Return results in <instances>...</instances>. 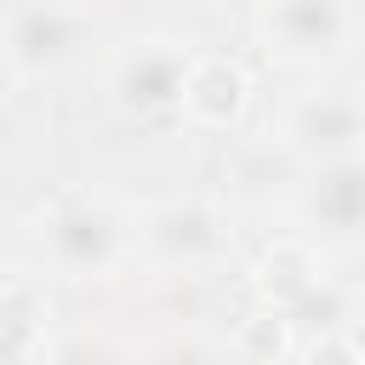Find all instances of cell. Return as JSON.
<instances>
[{
  "label": "cell",
  "instance_id": "cell-12",
  "mask_svg": "<svg viewBox=\"0 0 365 365\" xmlns=\"http://www.w3.org/2000/svg\"><path fill=\"white\" fill-rule=\"evenodd\" d=\"M46 365H137V359L114 354L103 336H68V342H51Z\"/></svg>",
  "mask_w": 365,
  "mask_h": 365
},
{
  "label": "cell",
  "instance_id": "cell-1",
  "mask_svg": "<svg viewBox=\"0 0 365 365\" xmlns=\"http://www.w3.org/2000/svg\"><path fill=\"white\" fill-rule=\"evenodd\" d=\"M34 245L68 279H108L137 251V217L103 188H57L34 211Z\"/></svg>",
  "mask_w": 365,
  "mask_h": 365
},
{
  "label": "cell",
  "instance_id": "cell-4",
  "mask_svg": "<svg viewBox=\"0 0 365 365\" xmlns=\"http://www.w3.org/2000/svg\"><path fill=\"white\" fill-rule=\"evenodd\" d=\"M257 34L285 63H331L354 40V6L348 0H262Z\"/></svg>",
  "mask_w": 365,
  "mask_h": 365
},
{
  "label": "cell",
  "instance_id": "cell-14",
  "mask_svg": "<svg viewBox=\"0 0 365 365\" xmlns=\"http://www.w3.org/2000/svg\"><path fill=\"white\" fill-rule=\"evenodd\" d=\"M302 365H365V354H359V342L348 331H319L302 348Z\"/></svg>",
  "mask_w": 365,
  "mask_h": 365
},
{
  "label": "cell",
  "instance_id": "cell-8",
  "mask_svg": "<svg viewBox=\"0 0 365 365\" xmlns=\"http://www.w3.org/2000/svg\"><path fill=\"white\" fill-rule=\"evenodd\" d=\"M319 285H325V268H319V257H314L308 240H274V245L257 257V268H251V291H257L262 302L285 308V314L302 308V302H314Z\"/></svg>",
  "mask_w": 365,
  "mask_h": 365
},
{
  "label": "cell",
  "instance_id": "cell-2",
  "mask_svg": "<svg viewBox=\"0 0 365 365\" xmlns=\"http://www.w3.org/2000/svg\"><path fill=\"white\" fill-rule=\"evenodd\" d=\"M137 251L154 257L160 268H182V274H205L234 251V228L228 211L205 194H177V200H154L137 217Z\"/></svg>",
  "mask_w": 365,
  "mask_h": 365
},
{
  "label": "cell",
  "instance_id": "cell-15",
  "mask_svg": "<svg viewBox=\"0 0 365 365\" xmlns=\"http://www.w3.org/2000/svg\"><path fill=\"white\" fill-rule=\"evenodd\" d=\"M17 80H23V74H17V63H11V51L0 46V103H6L11 91H17Z\"/></svg>",
  "mask_w": 365,
  "mask_h": 365
},
{
  "label": "cell",
  "instance_id": "cell-5",
  "mask_svg": "<svg viewBox=\"0 0 365 365\" xmlns=\"http://www.w3.org/2000/svg\"><path fill=\"white\" fill-rule=\"evenodd\" d=\"M80 34H86V17H80L68 0H23V6H11L6 23H0V46L11 51L17 74L63 68V63L80 51Z\"/></svg>",
  "mask_w": 365,
  "mask_h": 365
},
{
  "label": "cell",
  "instance_id": "cell-11",
  "mask_svg": "<svg viewBox=\"0 0 365 365\" xmlns=\"http://www.w3.org/2000/svg\"><path fill=\"white\" fill-rule=\"evenodd\" d=\"M228 342H234V354H240L245 365H279V359L291 354V314L257 297L251 308H240V314H234Z\"/></svg>",
  "mask_w": 365,
  "mask_h": 365
},
{
  "label": "cell",
  "instance_id": "cell-7",
  "mask_svg": "<svg viewBox=\"0 0 365 365\" xmlns=\"http://www.w3.org/2000/svg\"><path fill=\"white\" fill-rule=\"evenodd\" d=\"M245 103H251V74L222 51H194V68L182 86V114L205 131H228V125H240Z\"/></svg>",
  "mask_w": 365,
  "mask_h": 365
},
{
  "label": "cell",
  "instance_id": "cell-6",
  "mask_svg": "<svg viewBox=\"0 0 365 365\" xmlns=\"http://www.w3.org/2000/svg\"><path fill=\"white\" fill-rule=\"evenodd\" d=\"M285 137L319 160H342L365 148V103L348 91H308L285 114Z\"/></svg>",
  "mask_w": 365,
  "mask_h": 365
},
{
  "label": "cell",
  "instance_id": "cell-10",
  "mask_svg": "<svg viewBox=\"0 0 365 365\" xmlns=\"http://www.w3.org/2000/svg\"><path fill=\"white\" fill-rule=\"evenodd\" d=\"M51 336H46V308L29 279H17L0 297V365H46Z\"/></svg>",
  "mask_w": 365,
  "mask_h": 365
},
{
  "label": "cell",
  "instance_id": "cell-9",
  "mask_svg": "<svg viewBox=\"0 0 365 365\" xmlns=\"http://www.w3.org/2000/svg\"><path fill=\"white\" fill-rule=\"evenodd\" d=\"M302 217L319 222V228L359 234V228H365V154L325 160V171H319V177L308 182V194H302Z\"/></svg>",
  "mask_w": 365,
  "mask_h": 365
},
{
  "label": "cell",
  "instance_id": "cell-13",
  "mask_svg": "<svg viewBox=\"0 0 365 365\" xmlns=\"http://www.w3.org/2000/svg\"><path fill=\"white\" fill-rule=\"evenodd\" d=\"M137 365H217V354H211L200 336H165V342L143 348Z\"/></svg>",
  "mask_w": 365,
  "mask_h": 365
},
{
  "label": "cell",
  "instance_id": "cell-16",
  "mask_svg": "<svg viewBox=\"0 0 365 365\" xmlns=\"http://www.w3.org/2000/svg\"><path fill=\"white\" fill-rule=\"evenodd\" d=\"M17 279H23V274H17V268H11V257H0V297H6V291H11V285H17Z\"/></svg>",
  "mask_w": 365,
  "mask_h": 365
},
{
  "label": "cell",
  "instance_id": "cell-3",
  "mask_svg": "<svg viewBox=\"0 0 365 365\" xmlns=\"http://www.w3.org/2000/svg\"><path fill=\"white\" fill-rule=\"evenodd\" d=\"M194 51L182 40L148 34V40H125L108 63V91L114 103L143 120V125H171L182 114V86H188Z\"/></svg>",
  "mask_w": 365,
  "mask_h": 365
}]
</instances>
